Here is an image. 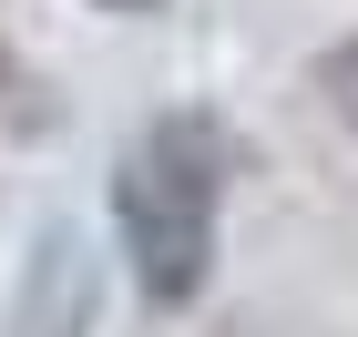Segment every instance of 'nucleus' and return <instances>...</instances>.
<instances>
[{
	"label": "nucleus",
	"mask_w": 358,
	"mask_h": 337,
	"mask_svg": "<svg viewBox=\"0 0 358 337\" xmlns=\"http://www.w3.org/2000/svg\"><path fill=\"white\" fill-rule=\"evenodd\" d=\"M215 204H225V143L205 112H174L123 153L113 174V225L134 255L143 307H194V286L215 266Z\"/></svg>",
	"instance_id": "1"
},
{
	"label": "nucleus",
	"mask_w": 358,
	"mask_h": 337,
	"mask_svg": "<svg viewBox=\"0 0 358 337\" xmlns=\"http://www.w3.org/2000/svg\"><path fill=\"white\" fill-rule=\"evenodd\" d=\"M92 307H103V286H92V246L72 235V225H52V235L31 246L21 286H10L0 337H92Z\"/></svg>",
	"instance_id": "2"
},
{
	"label": "nucleus",
	"mask_w": 358,
	"mask_h": 337,
	"mask_svg": "<svg viewBox=\"0 0 358 337\" xmlns=\"http://www.w3.org/2000/svg\"><path fill=\"white\" fill-rule=\"evenodd\" d=\"M0 133H52V92L21 52H0Z\"/></svg>",
	"instance_id": "3"
},
{
	"label": "nucleus",
	"mask_w": 358,
	"mask_h": 337,
	"mask_svg": "<svg viewBox=\"0 0 358 337\" xmlns=\"http://www.w3.org/2000/svg\"><path fill=\"white\" fill-rule=\"evenodd\" d=\"M317 82H328V103H338V123H348V133H358V41H338V52H328V72H317Z\"/></svg>",
	"instance_id": "4"
},
{
	"label": "nucleus",
	"mask_w": 358,
	"mask_h": 337,
	"mask_svg": "<svg viewBox=\"0 0 358 337\" xmlns=\"http://www.w3.org/2000/svg\"><path fill=\"white\" fill-rule=\"evenodd\" d=\"M92 10H154V0H92Z\"/></svg>",
	"instance_id": "5"
}]
</instances>
